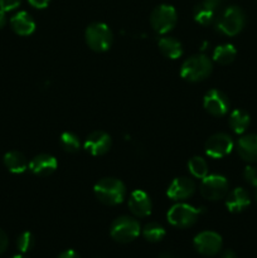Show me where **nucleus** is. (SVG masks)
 Wrapping results in <instances>:
<instances>
[{
	"label": "nucleus",
	"instance_id": "nucleus-13",
	"mask_svg": "<svg viewBox=\"0 0 257 258\" xmlns=\"http://www.w3.org/2000/svg\"><path fill=\"white\" fill-rule=\"evenodd\" d=\"M194 191H196V183L191 179L181 176L171 181L166 194L173 201H183L193 196Z\"/></svg>",
	"mask_w": 257,
	"mask_h": 258
},
{
	"label": "nucleus",
	"instance_id": "nucleus-24",
	"mask_svg": "<svg viewBox=\"0 0 257 258\" xmlns=\"http://www.w3.org/2000/svg\"><path fill=\"white\" fill-rule=\"evenodd\" d=\"M143 236L146 241L151 243L160 242L165 237V229L159 223H148L143 229Z\"/></svg>",
	"mask_w": 257,
	"mask_h": 258
},
{
	"label": "nucleus",
	"instance_id": "nucleus-37",
	"mask_svg": "<svg viewBox=\"0 0 257 258\" xmlns=\"http://www.w3.org/2000/svg\"><path fill=\"white\" fill-rule=\"evenodd\" d=\"M12 258H28V257H25L24 254H17V256H14V257H12Z\"/></svg>",
	"mask_w": 257,
	"mask_h": 258
},
{
	"label": "nucleus",
	"instance_id": "nucleus-27",
	"mask_svg": "<svg viewBox=\"0 0 257 258\" xmlns=\"http://www.w3.org/2000/svg\"><path fill=\"white\" fill-rule=\"evenodd\" d=\"M17 247L22 253H27L34 247V236L30 232H24L17 239Z\"/></svg>",
	"mask_w": 257,
	"mask_h": 258
},
{
	"label": "nucleus",
	"instance_id": "nucleus-23",
	"mask_svg": "<svg viewBox=\"0 0 257 258\" xmlns=\"http://www.w3.org/2000/svg\"><path fill=\"white\" fill-rule=\"evenodd\" d=\"M194 19L199 24L209 25L216 19V9L198 3L196 8H194Z\"/></svg>",
	"mask_w": 257,
	"mask_h": 258
},
{
	"label": "nucleus",
	"instance_id": "nucleus-9",
	"mask_svg": "<svg viewBox=\"0 0 257 258\" xmlns=\"http://www.w3.org/2000/svg\"><path fill=\"white\" fill-rule=\"evenodd\" d=\"M194 248L203 256H216L222 248V237L212 231H204L197 234L193 241Z\"/></svg>",
	"mask_w": 257,
	"mask_h": 258
},
{
	"label": "nucleus",
	"instance_id": "nucleus-30",
	"mask_svg": "<svg viewBox=\"0 0 257 258\" xmlns=\"http://www.w3.org/2000/svg\"><path fill=\"white\" fill-rule=\"evenodd\" d=\"M9 246V238H8V234L5 233L3 229H0V254L4 253L8 249Z\"/></svg>",
	"mask_w": 257,
	"mask_h": 258
},
{
	"label": "nucleus",
	"instance_id": "nucleus-18",
	"mask_svg": "<svg viewBox=\"0 0 257 258\" xmlns=\"http://www.w3.org/2000/svg\"><path fill=\"white\" fill-rule=\"evenodd\" d=\"M10 25L18 35H30L35 29V23L27 12H19L10 19Z\"/></svg>",
	"mask_w": 257,
	"mask_h": 258
},
{
	"label": "nucleus",
	"instance_id": "nucleus-2",
	"mask_svg": "<svg viewBox=\"0 0 257 258\" xmlns=\"http://www.w3.org/2000/svg\"><path fill=\"white\" fill-rule=\"evenodd\" d=\"M212 72V62L207 55H193L183 63L180 76L189 82H198L208 77Z\"/></svg>",
	"mask_w": 257,
	"mask_h": 258
},
{
	"label": "nucleus",
	"instance_id": "nucleus-25",
	"mask_svg": "<svg viewBox=\"0 0 257 258\" xmlns=\"http://www.w3.org/2000/svg\"><path fill=\"white\" fill-rule=\"evenodd\" d=\"M189 171L191 173V175L196 176V178L203 179L206 178L207 174H208V165H207V161L204 160L201 156H194L189 160L188 163Z\"/></svg>",
	"mask_w": 257,
	"mask_h": 258
},
{
	"label": "nucleus",
	"instance_id": "nucleus-5",
	"mask_svg": "<svg viewBox=\"0 0 257 258\" xmlns=\"http://www.w3.org/2000/svg\"><path fill=\"white\" fill-rule=\"evenodd\" d=\"M246 17L241 8L229 7L219 15L217 28L226 35H236L243 29Z\"/></svg>",
	"mask_w": 257,
	"mask_h": 258
},
{
	"label": "nucleus",
	"instance_id": "nucleus-31",
	"mask_svg": "<svg viewBox=\"0 0 257 258\" xmlns=\"http://www.w3.org/2000/svg\"><path fill=\"white\" fill-rule=\"evenodd\" d=\"M28 2L32 7L37 8V9H44V8L48 7L50 0H28Z\"/></svg>",
	"mask_w": 257,
	"mask_h": 258
},
{
	"label": "nucleus",
	"instance_id": "nucleus-3",
	"mask_svg": "<svg viewBox=\"0 0 257 258\" xmlns=\"http://www.w3.org/2000/svg\"><path fill=\"white\" fill-rule=\"evenodd\" d=\"M86 43L95 52H105L111 47L113 40L112 32L103 23H92L85 33Z\"/></svg>",
	"mask_w": 257,
	"mask_h": 258
},
{
	"label": "nucleus",
	"instance_id": "nucleus-26",
	"mask_svg": "<svg viewBox=\"0 0 257 258\" xmlns=\"http://www.w3.org/2000/svg\"><path fill=\"white\" fill-rule=\"evenodd\" d=\"M60 145L67 153H77L80 150V139L73 133H63L60 136Z\"/></svg>",
	"mask_w": 257,
	"mask_h": 258
},
{
	"label": "nucleus",
	"instance_id": "nucleus-34",
	"mask_svg": "<svg viewBox=\"0 0 257 258\" xmlns=\"http://www.w3.org/2000/svg\"><path fill=\"white\" fill-rule=\"evenodd\" d=\"M5 24H7V12L0 9V29L4 28Z\"/></svg>",
	"mask_w": 257,
	"mask_h": 258
},
{
	"label": "nucleus",
	"instance_id": "nucleus-32",
	"mask_svg": "<svg viewBox=\"0 0 257 258\" xmlns=\"http://www.w3.org/2000/svg\"><path fill=\"white\" fill-rule=\"evenodd\" d=\"M222 2H223V0H199V3H201V4L207 5V7H209V8H213V9H216V10Z\"/></svg>",
	"mask_w": 257,
	"mask_h": 258
},
{
	"label": "nucleus",
	"instance_id": "nucleus-6",
	"mask_svg": "<svg viewBox=\"0 0 257 258\" xmlns=\"http://www.w3.org/2000/svg\"><path fill=\"white\" fill-rule=\"evenodd\" d=\"M176 10L168 4H161L151 12L150 24L153 29L159 34L170 32L176 24Z\"/></svg>",
	"mask_w": 257,
	"mask_h": 258
},
{
	"label": "nucleus",
	"instance_id": "nucleus-29",
	"mask_svg": "<svg viewBox=\"0 0 257 258\" xmlns=\"http://www.w3.org/2000/svg\"><path fill=\"white\" fill-rule=\"evenodd\" d=\"M20 3L22 0H0V9L4 12H10V10L17 9Z\"/></svg>",
	"mask_w": 257,
	"mask_h": 258
},
{
	"label": "nucleus",
	"instance_id": "nucleus-20",
	"mask_svg": "<svg viewBox=\"0 0 257 258\" xmlns=\"http://www.w3.org/2000/svg\"><path fill=\"white\" fill-rule=\"evenodd\" d=\"M159 49L165 57L170 58V59H176L183 54L181 43L175 38H161L159 40Z\"/></svg>",
	"mask_w": 257,
	"mask_h": 258
},
{
	"label": "nucleus",
	"instance_id": "nucleus-14",
	"mask_svg": "<svg viewBox=\"0 0 257 258\" xmlns=\"http://www.w3.org/2000/svg\"><path fill=\"white\" fill-rule=\"evenodd\" d=\"M128 208H130L131 213L136 217H148L151 213V204L150 197L143 190H135L131 193L130 198H128Z\"/></svg>",
	"mask_w": 257,
	"mask_h": 258
},
{
	"label": "nucleus",
	"instance_id": "nucleus-8",
	"mask_svg": "<svg viewBox=\"0 0 257 258\" xmlns=\"http://www.w3.org/2000/svg\"><path fill=\"white\" fill-rule=\"evenodd\" d=\"M228 186V180L224 176L213 174L202 179L199 190L203 198L208 201H219L227 196Z\"/></svg>",
	"mask_w": 257,
	"mask_h": 258
},
{
	"label": "nucleus",
	"instance_id": "nucleus-10",
	"mask_svg": "<svg viewBox=\"0 0 257 258\" xmlns=\"http://www.w3.org/2000/svg\"><path fill=\"white\" fill-rule=\"evenodd\" d=\"M233 149V140L224 133L212 135L206 143V154L213 159H221L228 155Z\"/></svg>",
	"mask_w": 257,
	"mask_h": 258
},
{
	"label": "nucleus",
	"instance_id": "nucleus-16",
	"mask_svg": "<svg viewBox=\"0 0 257 258\" xmlns=\"http://www.w3.org/2000/svg\"><path fill=\"white\" fill-rule=\"evenodd\" d=\"M237 151L243 160L257 163V135L251 134L241 138L237 143Z\"/></svg>",
	"mask_w": 257,
	"mask_h": 258
},
{
	"label": "nucleus",
	"instance_id": "nucleus-7",
	"mask_svg": "<svg viewBox=\"0 0 257 258\" xmlns=\"http://www.w3.org/2000/svg\"><path fill=\"white\" fill-rule=\"evenodd\" d=\"M201 209L194 208L189 204H175L168 212L169 223L178 228H188L191 227L201 216Z\"/></svg>",
	"mask_w": 257,
	"mask_h": 258
},
{
	"label": "nucleus",
	"instance_id": "nucleus-33",
	"mask_svg": "<svg viewBox=\"0 0 257 258\" xmlns=\"http://www.w3.org/2000/svg\"><path fill=\"white\" fill-rule=\"evenodd\" d=\"M58 258H81V257L80 254H78L76 251H73V249H67V251L62 252V253L58 256Z\"/></svg>",
	"mask_w": 257,
	"mask_h": 258
},
{
	"label": "nucleus",
	"instance_id": "nucleus-4",
	"mask_svg": "<svg viewBox=\"0 0 257 258\" xmlns=\"http://www.w3.org/2000/svg\"><path fill=\"white\" fill-rule=\"evenodd\" d=\"M140 223L133 217H118L111 224L110 234L118 243H128L136 239L140 234Z\"/></svg>",
	"mask_w": 257,
	"mask_h": 258
},
{
	"label": "nucleus",
	"instance_id": "nucleus-15",
	"mask_svg": "<svg viewBox=\"0 0 257 258\" xmlns=\"http://www.w3.org/2000/svg\"><path fill=\"white\" fill-rule=\"evenodd\" d=\"M57 159L49 154H39L29 163V169L33 174L39 176H48L57 169Z\"/></svg>",
	"mask_w": 257,
	"mask_h": 258
},
{
	"label": "nucleus",
	"instance_id": "nucleus-38",
	"mask_svg": "<svg viewBox=\"0 0 257 258\" xmlns=\"http://www.w3.org/2000/svg\"><path fill=\"white\" fill-rule=\"evenodd\" d=\"M256 201H257V190H256Z\"/></svg>",
	"mask_w": 257,
	"mask_h": 258
},
{
	"label": "nucleus",
	"instance_id": "nucleus-28",
	"mask_svg": "<svg viewBox=\"0 0 257 258\" xmlns=\"http://www.w3.org/2000/svg\"><path fill=\"white\" fill-rule=\"evenodd\" d=\"M243 176L247 183L257 188V168L254 166H247L243 171Z\"/></svg>",
	"mask_w": 257,
	"mask_h": 258
},
{
	"label": "nucleus",
	"instance_id": "nucleus-35",
	"mask_svg": "<svg viewBox=\"0 0 257 258\" xmlns=\"http://www.w3.org/2000/svg\"><path fill=\"white\" fill-rule=\"evenodd\" d=\"M221 258H237V254L234 253L232 249H227V251H224L223 253H222Z\"/></svg>",
	"mask_w": 257,
	"mask_h": 258
},
{
	"label": "nucleus",
	"instance_id": "nucleus-22",
	"mask_svg": "<svg viewBox=\"0 0 257 258\" xmlns=\"http://www.w3.org/2000/svg\"><path fill=\"white\" fill-rule=\"evenodd\" d=\"M237 55V50L236 48L233 47L232 44H223V45H219L214 49L213 53V59L216 60L217 63L219 64H229L234 60Z\"/></svg>",
	"mask_w": 257,
	"mask_h": 258
},
{
	"label": "nucleus",
	"instance_id": "nucleus-36",
	"mask_svg": "<svg viewBox=\"0 0 257 258\" xmlns=\"http://www.w3.org/2000/svg\"><path fill=\"white\" fill-rule=\"evenodd\" d=\"M158 258H175V257H174L173 254H170V253H161Z\"/></svg>",
	"mask_w": 257,
	"mask_h": 258
},
{
	"label": "nucleus",
	"instance_id": "nucleus-19",
	"mask_svg": "<svg viewBox=\"0 0 257 258\" xmlns=\"http://www.w3.org/2000/svg\"><path fill=\"white\" fill-rule=\"evenodd\" d=\"M4 165L10 173L20 174L27 170L28 161L19 151H9L4 155Z\"/></svg>",
	"mask_w": 257,
	"mask_h": 258
},
{
	"label": "nucleus",
	"instance_id": "nucleus-17",
	"mask_svg": "<svg viewBox=\"0 0 257 258\" xmlns=\"http://www.w3.org/2000/svg\"><path fill=\"white\" fill-rule=\"evenodd\" d=\"M251 203L248 193L243 188H236L228 194L226 199V207L232 213H239Z\"/></svg>",
	"mask_w": 257,
	"mask_h": 258
},
{
	"label": "nucleus",
	"instance_id": "nucleus-1",
	"mask_svg": "<svg viewBox=\"0 0 257 258\" xmlns=\"http://www.w3.org/2000/svg\"><path fill=\"white\" fill-rule=\"evenodd\" d=\"M95 196L106 206H117L122 203L126 197L123 183L115 178H103L95 185Z\"/></svg>",
	"mask_w": 257,
	"mask_h": 258
},
{
	"label": "nucleus",
	"instance_id": "nucleus-21",
	"mask_svg": "<svg viewBox=\"0 0 257 258\" xmlns=\"http://www.w3.org/2000/svg\"><path fill=\"white\" fill-rule=\"evenodd\" d=\"M249 115L243 110H234L229 117V125L236 134H243L249 126Z\"/></svg>",
	"mask_w": 257,
	"mask_h": 258
},
{
	"label": "nucleus",
	"instance_id": "nucleus-11",
	"mask_svg": "<svg viewBox=\"0 0 257 258\" xmlns=\"http://www.w3.org/2000/svg\"><path fill=\"white\" fill-rule=\"evenodd\" d=\"M207 112L213 116L226 115L229 108V101L223 92L218 90H211L206 93L203 100Z\"/></svg>",
	"mask_w": 257,
	"mask_h": 258
},
{
	"label": "nucleus",
	"instance_id": "nucleus-12",
	"mask_svg": "<svg viewBox=\"0 0 257 258\" xmlns=\"http://www.w3.org/2000/svg\"><path fill=\"white\" fill-rule=\"evenodd\" d=\"M85 149L92 155H105L111 149V136L105 131H93L85 141Z\"/></svg>",
	"mask_w": 257,
	"mask_h": 258
}]
</instances>
